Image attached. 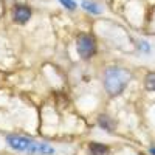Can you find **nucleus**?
<instances>
[{
    "label": "nucleus",
    "instance_id": "423d86ee",
    "mask_svg": "<svg viewBox=\"0 0 155 155\" xmlns=\"http://www.w3.org/2000/svg\"><path fill=\"white\" fill-rule=\"evenodd\" d=\"M99 126L102 127V129H104V130H109V132H112L113 130V129H115V123L109 118V116H104V115H101L99 116Z\"/></svg>",
    "mask_w": 155,
    "mask_h": 155
},
{
    "label": "nucleus",
    "instance_id": "1a4fd4ad",
    "mask_svg": "<svg viewBox=\"0 0 155 155\" xmlns=\"http://www.w3.org/2000/svg\"><path fill=\"white\" fill-rule=\"evenodd\" d=\"M59 2L65 6L67 9H74L76 8V2H74V0H59Z\"/></svg>",
    "mask_w": 155,
    "mask_h": 155
},
{
    "label": "nucleus",
    "instance_id": "6e6552de",
    "mask_svg": "<svg viewBox=\"0 0 155 155\" xmlns=\"http://www.w3.org/2000/svg\"><path fill=\"white\" fill-rule=\"evenodd\" d=\"M144 84H146V88H147V90H152V92H155V73H149V74L146 76Z\"/></svg>",
    "mask_w": 155,
    "mask_h": 155
},
{
    "label": "nucleus",
    "instance_id": "0eeeda50",
    "mask_svg": "<svg viewBox=\"0 0 155 155\" xmlns=\"http://www.w3.org/2000/svg\"><path fill=\"white\" fill-rule=\"evenodd\" d=\"M82 8L87 9L88 12H92V14H101V8L95 2H92V0H84V2H82Z\"/></svg>",
    "mask_w": 155,
    "mask_h": 155
},
{
    "label": "nucleus",
    "instance_id": "39448f33",
    "mask_svg": "<svg viewBox=\"0 0 155 155\" xmlns=\"http://www.w3.org/2000/svg\"><path fill=\"white\" fill-rule=\"evenodd\" d=\"M88 155H109V147L101 143H92L88 146Z\"/></svg>",
    "mask_w": 155,
    "mask_h": 155
},
{
    "label": "nucleus",
    "instance_id": "7ed1b4c3",
    "mask_svg": "<svg viewBox=\"0 0 155 155\" xmlns=\"http://www.w3.org/2000/svg\"><path fill=\"white\" fill-rule=\"evenodd\" d=\"M76 50L79 56L82 59H88L92 58L96 53V44H95V39L88 34H81L76 41Z\"/></svg>",
    "mask_w": 155,
    "mask_h": 155
},
{
    "label": "nucleus",
    "instance_id": "20e7f679",
    "mask_svg": "<svg viewBox=\"0 0 155 155\" xmlns=\"http://www.w3.org/2000/svg\"><path fill=\"white\" fill-rule=\"evenodd\" d=\"M31 17V9L25 5H17L14 9V20L17 23H27Z\"/></svg>",
    "mask_w": 155,
    "mask_h": 155
},
{
    "label": "nucleus",
    "instance_id": "f03ea898",
    "mask_svg": "<svg viewBox=\"0 0 155 155\" xmlns=\"http://www.w3.org/2000/svg\"><path fill=\"white\" fill-rule=\"evenodd\" d=\"M129 81H130V73L124 68L112 67L104 74V87L107 90V93L112 96L120 95L129 84Z\"/></svg>",
    "mask_w": 155,
    "mask_h": 155
},
{
    "label": "nucleus",
    "instance_id": "9d476101",
    "mask_svg": "<svg viewBox=\"0 0 155 155\" xmlns=\"http://www.w3.org/2000/svg\"><path fill=\"white\" fill-rule=\"evenodd\" d=\"M150 153H152V155H155V147H152V149H150Z\"/></svg>",
    "mask_w": 155,
    "mask_h": 155
},
{
    "label": "nucleus",
    "instance_id": "f257e3e1",
    "mask_svg": "<svg viewBox=\"0 0 155 155\" xmlns=\"http://www.w3.org/2000/svg\"><path fill=\"white\" fill-rule=\"evenodd\" d=\"M8 144L20 152H28L34 155H53L54 147H51L47 143H41V141H34L27 137H19V135H9L6 138Z\"/></svg>",
    "mask_w": 155,
    "mask_h": 155
}]
</instances>
